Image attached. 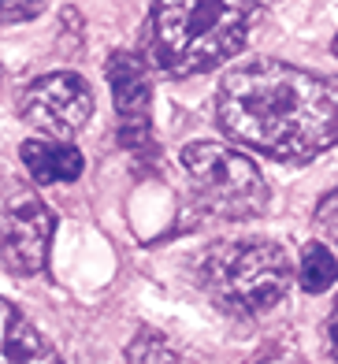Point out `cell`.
<instances>
[{
  "instance_id": "1",
  "label": "cell",
  "mask_w": 338,
  "mask_h": 364,
  "mask_svg": "<svg viewBox=\"0 0 338 364\" xmlns=\"http://www.w3.org/2000/svg\"><path fill=\"white\" fill-rule=\"evenodd\" d=\"M216 123L279 164H309L338 145V75L282 60H245L216 86Z\"/></svg>"
},
{
  "instance_id": "2",
  "label": "cell",
  "mask_w": 338,
  "mask_h": 364,
  "mask_svg": "<svg viewBox=\"0 0 338 364\" xmlns=\"http://www.w3.org/2000/svg\"><path fill=\"white\" fill-rule=\"evenodd\" d=\"M268 0H153L145 19V60L164 75H201L242 53Z\"/></svg>"
},
{
  "instance_id": "3",
  "label": "cell",
  "mask_w": 338,
  "mask_h": 364,
  "mask_svg": "<svg viewBox=\"0 0 338 364\" xmlns=\"http://www.w3.org/2000/svg\"><path fill=\"white\" fill-rule=\"evenodd\" d=\"M294 283L290 257L272 238H227L201 257V287L212 301L238 320L275 309Z\"/></svg>"
},
{
  "instance_id": "4",
  "label": "cell",
  "mask_w": 338,
  "mask_h": 364,
  "mask_svg": "<svg viewBox=\"0 0 338 364\" xmlns=\"http://www.w3.org/2000/svg\"><path fill=\"white\" fill-rule=\"evenodd\" d=\"M182 171L205 216L216 220H253L268 208V182L245 153L216 141H194L182 149Z\"/></svg>"
},
{
  "instance_id": "5",
  "label": "cell",
  "mask_w": 338,
  "mask_h": 364,
  "mask_svg": "<svg viewBox=\"0 0 338 364\" xmlns=\"http://www.w3.org/2000/svg\"><path fill=\"white\" fill-rule=\"evenodd\" d=\"M56 216L23 178H0V264L15 275H38L48 264Z\"/></svg>"
},
{
  "instance_id": "6",
  "label": "cell",
  "mask_w": 338,
  "mask_h": 364,
  "mask_svg": "<svg viewBox=\"0 0 338 364\" xmlns=\"http://www.w3.org/2000/svg\"><path fill=\"white\" fill-rule=\"evenodd\" d=\"M93 86L78 71H45L19 93V119L45 138L67 141L93 115Z\"/></svg>"
},
{
  "instance_id": "7",
  "label": "cell",
  "mask_w": 338,
  "mask_h": 364,
  "mask_svg": "<svg viewBox=\"0 0 338 364\" xmlns=\"http://www.w3.org/2000/svg\"><path fill=\"white\" fill-rule=\"evenodd\" d=\"M108 86L120 115V145L130 153H153V68L142 53L120 48L108 56Z\"/></svg>"
},
{
  "instance_id": "8",
  "label": "cell",
  "mask_w": 338,
  "mask_h": 364,
  "mask_svg": "<svg viewBox=\"0 0 338 364\" xmlns=\"http://www.w3.org/2000/svg\"><path fill=\"white\" fill-rule=\"evenodd\" d=\"M0 364H67L11 301L0 297Z\"/></svg>"
},
{
  "instance_id": "9",
  "label": "cell",
  "mask_w": 338,
  "mask_h": 364,
  "mask_svg": "<svg viewBox=\"0 0 338 364\" xmlns=\"http://www.w3.org/2000/svg\"><path fill=\"white\" fill-rule=\"evenodd\" d=\"M19 156L26 164L30 178L38 186H60V182H75L86 168L82 153L71 141H56V138H30L19 145Z\"/></svg>"
},
{
  "instance_id": "10",
  "label": "cell",
  "mask_w": 338,
  "mask_h": 364,
  "mask_svg": "<svg viewBox=\"0 0 338 364\" xmlns=\"http://www.w3.org/2000/svg\"><path fill=\"white\" fill-rule=\"evenodd\" d=\"M297 283L305 294H324L338 283V257L331 253V245L324 242H309L301 250V264H297Z\"/></svg>"
},
{
  "instance_id": "11",
  "label": "cell",
  "mask_w": 338,
  "mask_h": 364,
  "mask_svg": "<svg viewBox=\"0 0 338 364\" xmlns=\"http://www.w3.org/2000/svg\"><path fill=\"white\" fill-rule=\"evenodd\" d=\"M127 364H179L171 338L157 327H138L127 342Z\"/></svg>"
},
{
  "instance_id": "12",
  "label": "cell",
  "mask_w": 338,
  "mask_h": 364,
  "mask_svg": "<svg viewBox=\"0 0 338 364\" xmlns=\"http://www.w3.org/2000/svg\"><path fill=\"white\" fill-rule=\"evenodd\" d=\"M312 223H316V230H324V235H331L338 242V186L319 197V205L312 212Z\"/></svg>"
},
{
  "instance_id": "13",
  "label": "cell",
  "mask_w": 338,
  "mask_h": 364,
  "mask_svg": "<svg viewBox=\"0 0 338 364\" xmlns=\"http://www.w3.org/2000/svg\"><path fill=\"white\" fill-rule=\"evenodd\" d=\"M45 11V0H0V23H26Z\"/></svg>"
},
{
  "instance_id": "14",
  "label": "cell",
  "mask_w": 338,
  "mask_h": 364,
  "mask_svg": "<svg viewBox=\"0 0 338 364\" xmlns=\"http://www.w3.org/2000/svg\"><path fill=\"white\" fill-rule=\"evenodd\" d=\"M324 338H327V353L338 360V297H334V309H331V316L324 323Z\"/></svg>"
},
{
  "instance_id": "15",
  "label": "cell",
  "mask_w": 338,
  "mask_h": 364,
  "mask_svg": "<svg viewBox=\"0 0 338 364\" xmlns=\"http://www.w3.org/2000/svg\"><path fill=\"white\" fill-rule=\"evenodd\" d=\"M331 53H334V60H338V34H334V41H331Z\"/></svg>"
},
{
  "instance_id": "16",
  "label": "cell",
  "mask_w": 338,
  "mask_h": 364,
  "mask_svg": "<svg viewBox=\"0 0 338 364\" xmlns=\"http://www.w3.org/2000/svg\"><path fill=\"white\" fill-rule=\"evenodd\" d=\"M0 78H4V63H0Z\"/></svg>"
}]
</instances>
